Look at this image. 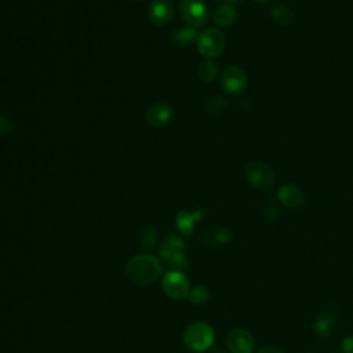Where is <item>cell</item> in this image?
Here are the masks:
<instances>
[{"label":"cell","mask_w":353,"mask_h":353,"mask_svg":"<svg viewBox=\"0 0 353 353\" xmlns=\"http://www.w3.org/2000/svg\"><path fill=\"white\" fill-rule=\"evenodd\" d=\"M163 272V262L152 254H139L132 256L125 265V276L134 284L149 285L159 280Z\"/></svg>","instance_id":"cell-1"},{"label":"cell","mask_w":353,"mask_h":353,"mask_svg":"<svg viewBox=\"0 0 353 353\" xmlns=\"http://www.w3.org/2000/svg\"><path fill=\"white\" fill-rule=\"evenodd\" d=\"M214 339L215 331L212 325L205 321H194L189 324L182 334L183 345L193 353L208 350L212 346Z\"/></svg>","instance_id":"cell-2"},{"label":"cell","mask_w":353,"mask_h":353,"mask_svg":"<svg viewBox=\"0 0 353 353\" xmlns=\"http://www.w3.org/2000/svg\"><path fill=\"white\" fill-rule=\"evenodd\" d=\"M186 244L185 241L175 234H168L160 244L159 254L160 261L171 268V270L183 272L188 268V258L185 255Z\"/></svg>","instance_id":"cell-3"},{"label":"cell","mask_w":353,"mask_h":353,"mask_svg":"<svg viewBox=\"0 0 353 353\" xmlns=\"http://www.w3.org/2000/svg\"><path fill=\"white\" fill-rule=\"evenodd\" d=\"M245 176L251 186L259 190H269L276 183V172L263 161H250L245 165Z\"/></svg>","instance_id":"cell-4"},{"label":"cell","mask_w":353,"mask_h":353,"mask_svg":"<svg viewBox=\"0 0 353 353\" xmlns=\"http://www.w3.org/2000/svg\"><path fill=\"white\" fill-rule=\"evenodd\" d=\"M161 288L168 298L179 301L189 295L190 283L183 272L168 270L161 277Z\"/></svg>","instance_id":"cell-5"},{"label":"cell","mask_w":353,"mask_h":353,"mask_svg":"<svg viewBox=\"0 0 353 353\" xmlns=\"http://www.w3.org/2000/svg\"><path fill=\"white\" fill-rule=\"evenodd\" d=\"M197 48L199 52L207 59L219 57L225 48L223 34L215 28H208L203 30L197 37Z\"/></svg>","instance_id":"cell-6"},{"label":"cell","mask_w":353,"mask_h":353,"mask_svg":"<svg viewBox=\"0 0 353 353\" xmlns=\"http://www.w3.org/2000/svg\"><path fill=\"white\" fill-rule=\"evenodd\" d=\"M179 15L188 26L201 28L208 21V10L201 0H181Z\"/></svg>","instance_id":"cell-7"},{"label":"cell","mask_w":353,"mask_h":353,"mask_svg":"<svg viewBox=\"0 0 353 353\" xmlns=\"http://www.w3.org/2000/svg\"><path fill=\"white\" fill-rule=\"evenodd\" d=\"M221 87L229 95H240L247 88V76L239 66H228L221 74Z\"/></svg>","instance_id":"cell-8"},{"label":"cell","mask_w":353,"mask_h":353,"mask_svg":"<svg viewBox=\"0 0 353 353\" xmlns=\"http://www.w3.org/2000/svg\"><path fill=\"white\" fill-rule=\"evenodd\" d=\"M226 345L230 353H252L255 339L247 330L234 328L228 334Z\"/></svg>","instance_id":"cell-9"},{"label":"cell","mask_w":353,"mask_h":353,"mask_svg":"<svg viewBox=\"0 0 353 353\" xmlns=\"http://www.w3.org/2000/svg\"><path fill=\"white\" fill-rule=\"evenodd\" d=\"M335 324H336V309L334 305H327L321 310L316 321L312 324V327L320 339H327L332 334Z\"/></svg>","instance_id":"cell-10"},{"label":"cell","mask_w":353,"mask_h":353,"mask_svg":"<svg viewBox=\"0 0 353 353\" xmlns=\"http://www.w3.org/2000/svg\"><path fill=\"white\" fill-rule=\"evenodd\" d=\"M148 15L150 22L156 26H163L168 23L174 15L172 0H152Z\"/></svg>","instance_id":"cell-11"},{"label":"cell","mask_w":353,"mask_h":353,"mask_svg":"<svg viewBox=\"0 0 353 353\" xmlns=\"http://www.w3.org/2000/svg\"><path fill=\"white\" fill-rule=\"evenodd\" d=\"M277 199L283 205H285L288 208H298L303 204L305 194L301 188H298L292 183H285L279 188Z\"/></svg>","instance_id":"cell-12"},{"label":"cell","mask_w":353,"mask_h":353,"mask_svg":"<svg viewBox=\"0 0 353 353\" xmlns=\"http://www.w3.org/2000/svg\"><path fill=\"white\" fill-rule=\"evenodd\" d=\"M172 119V108L168 103H154L146 112V121L152 127H163Z\"/></svg>","instance_id":"cell-13"},{"label":"cell","mask_w":353,"mask_h":353,"mask_svg":"<svg viewBox=\"0 0 353 353\" xmlns=\"http://www.w3.org/2000/svg\"><path fill=\"white\" fill-rule=\"evenodd\" d=\"M214 22L218 26H232L236 19H237V11L234 10V7L232 4H221L215 11H214Z\"/></svg>","instance_id":"cell-14"},{"label":"cell","mask_w":353,"mask_h":353,"mask_svg":"<svg viewBox=\"0 0 353 353\" xmlns=\"http://www.w3.org/2000/svg\"><path fill=\"white\" fill-rule=\"evenodd\" d=\"M200 218H201V212L200 211H194L193 214L188 212V211H179L176 214V218H175L176 228H178V230L182 234L189 236L192 233L193 228H194V222L199 221Z\"/></svg>","instance_id":"cell-15"},{"label":"cell","mask_w":353,"mask_h":353,"mask_svg":"<svg viewBox=\"0 0 353 353\" xmlns=\"http://www.w3.org/2000/svg\"><path fill=\"white\" fill-rule=\"evenodd\" d=\"M230 239V232L225 228H211L208 230H205L201 234V241L203 244H208V245H219V244H226Z\"/></svg>","instance_id":"cell-16"},{"label":"cell","mask_w":353,"mask_h":353,"mask_svg":"<svg viewBox=\"0 0 353 353\" xmlns=\"http://www.w3.org/2000/svg\"><path fill=\"white\" fill-rule=\"evenodd\" d=\"M270 15L273 18V21H276L279 25L281 26H290L294 22V12L291 11V8L285 4H276L273 6Z\"/></svg>","instance_id":"cell-17"},{"label":"cell","mask_w":353,"mask_h":353,"mask_svg":"<svg viewBox=\"0 0 353 353\" xmlns=\"http://www.w3.org/2000/svg\"><path fill=\"white\" fill-rule=\"evenodd\" d=\"M197 37H199L197 30H196L194 28H192V26H188V25L172 32V40H174L175 43H178V44H182V46L190 44V43L194 41Z\"/></svg>","instance_id":"cell-18"},{"label":"cell","mask_w":353,"mask_h":353,"mask_svg":"<svg viewBox=\"0 0 353 353\" xmlns=\"http://www.w3.org/2000/svg\"><path fill=\"white\" fill-rule=\"evenodd\" d=\"M197 72H199V76L203 81H212L215 80V77L218 76V66L216 63L212 61V59H204L199 63V68H197Z\"/></svg>","instance_id":"cell-19"},{"label":"cell","mask_w":353,"mask_h":353,"mask_svg":"<svg viewBox=\"0 0 353 353\" xmlns=\"http://www.w3.org/2000/svg\"><path fill=\"white\" fill-rule=\"evenodd\" d=\"M189 301L193 303V305H201L204 302H207V299L210 298V292H208V288L205 285H196L193 288H190L189 291Z\"/></svg>","instance_id":"cell-20"},{"label":"cell","mask_w":353,"mask_h":353,"mask_svg":"<svg viewBox=\"0 0 353 353\" xmlns=\"http://www.w3.org/2000/svg\"><path fill=\"white\" fill-rule=\"evenodd\" d=\"M157 243V232L153 226H148L142 233H141V245L150 251Z\"/></svg>","instance_id":"cell-21"},{"label":"cell","mask_w":353,"mask_h":353,"mask_svg":"<svg viewBox=\"0 0 353 353\" xmlns=\"http://www.w3.org/2000/svg\"><path fill=\"white\" fill-rule=\"evenodd\" d=\"M223 106H225V102H223L221 98H211V99L207 101L205 105H204L205 110L210 112V113H216V112L222 110Z\"/></svg>","instance_id":"cell-22"},{"label":"cell","mask_w":353,"mask_h":353,"mask_svg":"<svg viewBox=\"0 0 353 353\" xmlns=\"http://www.w3.org/2000/svg\"><path fill=\"white\" fill-rule=\"evenodd\" d=\"M341 349L343 353H353V335L346 336L342 343H341Z\"/></svg>","instance_id":"cell-23"},{"label":"cell","mask_w":353,"mask_h":353,"mask_svg":"<svg viewBox=\"0 0 353 353\" xmlns=\"http://www.w3.org/2000/svg\"><path fill=\"white\" fill-rule=\"evenodd\" d=\"M265 212H266V215H268L269 218L277 216V207L273 205V200H272V199H269V200L266 201V204H265Z\"/></svg>","instance_id":"cell-24"},{"label":"cell","mask_w":353,"mask_h":353,"mask_svg":"<svg viewBox=\"0 0 353 353\" xmlns=\"http://www.w3.org/2000/svg\"><path fill=\"white\" fill-rule=\"evenodd\" d=\"M10 128H11V123H10V120H8V119H6V117H1V116H0V134L7 132Z\"/></svg>","instance_id":"cell-25"},{"label":"cell","mask_w":353,"mask_h":353,"mask_svg":"<svg viewBox=\"0 0 353 353\" xmlns=\"http://www.w3.org/2000/svg\"><path fill=\"white\" fill-rule=\"evenodd\" d=\"M256 353H284V352L277 347H273V346H266V347L259 349Z\"/></svg>","instance_id":"cell-26"},{"label":"cell","mask_w":353,"mask_h":353,"mask_svg":"<svg viewBox=\"0 0 353 353\" xmlns=\"http://www.w3.org/2000/svg\"><path fill=\"white\" fill-rule=\"evenodd\" d=\"M211 353H226V352L222 350V349H219V347H214V349L211 350Z\"/></svg>","instance_id":"cell-27"},{"label":"cell","mask_w":353,"mask_h":353,"mask_svg":"<svg viewBox=\"0 0 353 353\" xmlns=\"http://www.w3.org/2000/svg\"><path fill=\"white\" fill-rule=\"evenodd\" d=\"M254 1H256V3H265V1H268V0H254Z\"/></svg>","instance_id":"cell-28"},{"label":"cell","mask_w":353,"mask_h":353,"mask_svg":"<svg viewBox=\"0 0 353 353\" xmlns=\"http://www.w3.org/2000/svg\"><path fill=\"white\" fill-rule=\"evenodd\" d=\"M229 1H239V0H229Z\"/></svg>","instance_id":"cell-29"}]
</instances>
